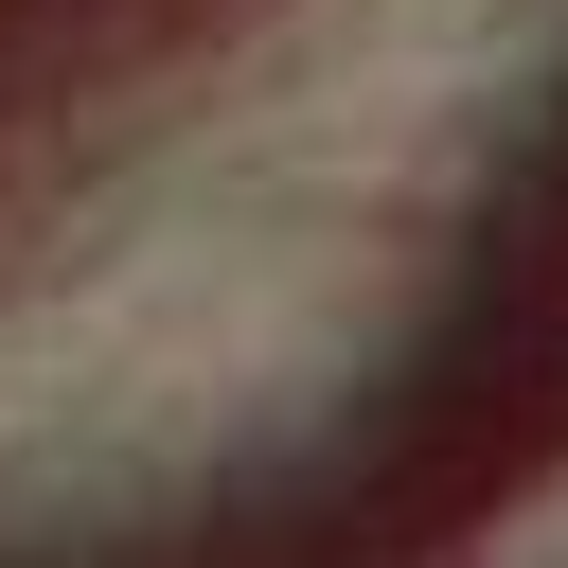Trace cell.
I'll list each match as a JSON object with an SVG mask.
<instances>
[{"mask_svg": "<svg viewBox=\"0 0 568 568\" xmlns=\"http://www.w3.org/2000/svg\"><path fill=\"white\" fill-rule=\"evenodd\" d=\"M444 568H568V479H532L515 515H479V532H462Z\"/></svg>", "mask_w": 568, "mask_h": 568, "instance_id": "1", "label": "cell"}]
</instances>
